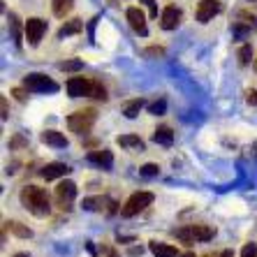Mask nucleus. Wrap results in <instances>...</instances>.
Masks as SVG:
<instances>
[{
    "mask_svg": "<svg viewBox=\"0 0 257 257\" xmlns=\"http://www.w3.org/2000/svg\"><path fill=\"white\" fill-rule=\"evenodd\" d=\"M95 118H97L95 109H81V111H77V114H72L67 118V125H70L72 132H77V135H88Z\"/></svg>",
    "mask_w": 257,
    "mask_h": 257,
    "instance_id": "7ed1b4c3",
    "label": "nucleus"
},
{
    "mask_svg": "<svg viewBox=\"0 0 257 257\" xmlns=\"http://www.w3.org/2000/svg\"><path fill=\"white\" fill-rule=\"evenodd\" d=\"M88 160L95 162V165H100L102 169H111L114 167V156H111V151H90L88 153Z\"/></svg>",
    "mask_w": 257,
    "mask_h": 257,
    "instance_id": "ddd939ff",
    "label": "nucleus"
},
{
    "mask_svg": "<svg viewBox=\"0 0 257 257\" xmlns=\"http://www.w3.org/2000/svg\"><path fill=\"white\" fill-rule=\"evenodd\" d=\"M144 104H146V102H144L142 97H139V100H132V102H127L125 107H123V114H125L127 118H135V116H139V111H142V109H144Z\"/></svg>",
    "mask_w": 257,
    "mask_h": 257,
    "instance_id": "412c9836",
    "label": "nucleus"
},
{
    "mask_svg": "<svg viewBox=\"0 0 257 257\" xmlns=\"http://www.w3.org/2000/svg\"><path fill=\"white\" fill-rule=\"evenodd\" d=\"M90 90H93V81L84 77H72L67 81V93L70 97H84V95H90Z\"/></svg>",
    "mask_w": 257,
    "mask_h": 257,
    "instance_id": "6e6552de",
    "label": "nucleus"
},
{
    "mask_svg": "<svg viewBox=\"0 0 257 257\" xmlns=\"http://www.w3.org/2000/svg\"><path fill=\"white\" fill-rule=\"evenodd\" d=\"M255 70H257V60H255Z\"/></svg>",
    "mask_w": 257,
    "mask_h": 257,
    "instance_id": "58836bf2",
    "label": "nucleus"
},
{
    "mask_svg": "<svg viewBox=\"0 0 257 257\" xmlns=\"http://www.w3.org/2000/svg\"><path fill=\"white\" fill-rule=\"evenodd\" d=\"M241 257H257V245L255 243H245L243 250H241Z\"/></svg>",
    "mask_w": 257,
    "mask_h": 257,
    "instance_id": "cd10ccee",
    "label": "nucleus"
},
{
    "mask_svg": "<svg viewBox=\"0 0 257 257\" xmlns=\"http://www.w3.org/2000/svg\"><path fill=\"white\" fill-rule=\"evenodd\" d=\"M90 95L97 97V100H107V90H104V86H102V84L93 81V90H90Z\"/></svg>",
    "mask_w": 257,
    "mask_h": 257,
    "instance_id": "bb28decb",
    "label": "nucleus"
},
{
    "mask_svg": "<svg viewBox=\"0 0 257 257\" xmlns=\"http://www.w3.org/2000/svg\"><path fill=\"white\" fill-rule=\"evenodd\" d=\"M44 30H47V24H44L42 19H28V21H26V40H28L30 47H37V44H40Z\"/></svg>",
    "mask_w": 257,
    "mask_h": 257,
    "instance_id": "423d86ee",
    "label": "nucleus"
},
{
    "mask_svg": "<svg viewBox=\"0 0 257 257\" xmlns=\"http://www.w3.org/2000/svg\"><path fill=\"white\" fill-rule=\"evenodd\" d=\"M142 3H146V5H149L151 17H158V7H156V3H153V0H142Z\"/></svg>",
    "mask_w": 257,
    "mask_h": 257,
    "instance_id": "7c9ffc66",
    "label": "nucleus"
},
{
    "mask_svg": "<svg viewBox=\"0 0 257 257\" xmlns=\"http://www.w3.org/2000/svg\"><path fill=\"white\" fill-rule=\"evenodd\" d=\"M70 174V167L65 162H49L47 167L42 169V176L47 181H54V179H60V176H67Z\"/></svg>",
    "mask_w": 257,
    "mask_h": 257,
    "instance_id": "f8f14e48",
    "label": "nucleus"
},
{
    "mask_svg": "<svg viewBox=\"0 0 257 257\" xmlns=\"http://www.w3.org/2000/svg\"><path fill=\"white\" fill-rule=\"evenodd\" d=\"M245 100H248V104H250V107H255L257 104V90H248V93H245Z\"/></svg>",
    "mask_w": 257,
    "mask_h": 257,
    "instance_id": "c85d7f7f",
    "label": "nucleus"
},
{
    "mask_svg": "<svg viewBox=\"0 0 257 257\" xmlns=\"http://www.w3.org/2000/svg\"><path fill=\"white\" fill-rule=\"evenodd\" d=\"M218 257H234V250H222Z\"/></svg>",
    "mask_w": 257,
    "mask_h": 257,
    "instance_id": "473e14b6",
    "label": "nucleus"
},
{
    "mask_svg": "<svg viewBox=\"0 0 257 257\" xmlns=\"http://www.w3.org/2000/svg\"><path fill=\"white\" fill-rule=\"evenodd\" d=\"M116 142H118V146H123V149L144 151V142H142L139 137H135V135H123V137H118Z\"/></svg>",
    "mask_w": 257,
    "mask_h": 257,
    "instance_id": "f3484780",
    "label": "nucleus"
},
{
    "mask_svg": "<svg viewBox=\"0 0 257 257\" xmlns=\"http://www.w3.org/2000/svg\"><path fill=\"white\" fill-rule=\"evenodd\" d=\"M72 7H74V0H54V3H51V10H54V14H56V17H60V19L65 17Z\"/></svg>",
    "mask_w": 257,
    "mask_h": 257,
    "instance_id": "aec40b11",
    "label": "nucleus"
},
{
    "mask_svg": "<svg viewBox=\"0 0 257 257\" xmlns=\"http://www.w3.org/2000/svg\"><path fill=\"white\" fill-rule=\"evenodd\" d=\"M220 10H222V5L218 3V0H199V5H197V21H199V24H209L211 19L220 12Z\"/></svg>",
    "mask_w": 257,
    "mask_h": 257,
    "instance_id": "0eeeda50",
    "label": "nucleus"
},
{
    "mask_svg": "<svg viewBox=\"0 0 257 257\" xmlns=\"http://www.w3.org/2000/svg\"><path fill=\"white\" fill-rule=\"evenodd\" d=\"M14 257H28V255H26V252H21V255H14Z\"/></svg>",
    "mask_w": 257,
    "mask_h": 257,
    "instance_id": "e433bc0d",
    "label": "nucleus"
},
{
    "mask_svg": "<svg viewBox=\"0 0 257 257\" xmlns=\"http://www.w3.org/2000/svg\"><path fill=\"white\" fill-rule=\"evenodd\" d=\"M158 174H160V167L153 165V162H149V165H144L142 167V176H146V179H153V176H158Z\"/></svg>",
    "mask_w": 257,
    "mask_h": 257,
    "instance_id": "b1692460",
    "label": "nucleus"
},
{
    "mask_svg": "<svg viewBox=\"0 0 257 257\" xmlns=\"http://www.w3.org/2000/svg\"><path fill=\"white\" fill-rule=\"evenodd\" d=\"M250 60H252V49H250V44H243L239 49V63L241 65H248Z\"/></svg>",
    "mask_w": 257,
    "mask_h": 257,
    "instance_id": "5701e85b",
    "label": "nucleus"
},
{
    "mask_svg": "<svg viewBox=\"0 0 257 257\" xmlns=\"http://www.w3.org/2000/svg\"><path fill=\"white\" fill-rule=\"evenodd\" d=\"M149 248H151V252H153L156 257H176V255H179L174 245H169V243H160V241H151Z\"/></svg>",
    "mask_w": 257,
    "mask_h": 257,
    "instance_id": "2eb2a0df",
    "label": "nucleus"
},
{
    "mask_svg": "<svg viewBox=\"0 0 257 257\" xmlns=\"http://www.w3.org/2000/svg\"><path fill=\"white\" fill-rule=\"evenodd\" d=\"M153 142H156V144H162V146H169V144L174 142V132H172V127L160 125L156 132H153Z\"/></svg>",
    "mask_w": 257,
    "mask_h": 257,
    "instance_id": "dca6fc26",
    "label": "nucleus"
},
{
    "mask_svg": "<svg viewBox=\"0 0 257 257\" xmlns=\"http://www.w3.org/2000/svg\"><path fill=\"white\" fill-rule=\"evenodd\" d=\"M165 54V49H160V47H151V49H146V56H162Z\"/></svg>",
    "mask_w": 257,
    "mask_h": 257,
    "instance_id": "c756f323",
    "label": "nucleus"
},
{
    "mask_svg": "<svg viewBox=\"0 0 257 257\" xmlns=\"http://www.w3.org/2000/svg\"><path fill=\"white\" fill-rule=\"evenodd\" d=\"M81 30H84V24H81L79 19H74V21H67V24L58 30V37H70V35H77V33H81Z\"/></svg>",
    "mask_w": 257,
    "mask_h": 257,
    "instance_id": "6ab92c4d",
    "label": "nucleus"
},
{
    "mask_svg": "<svg viewBox=\"0 0 257 257\" xmlns=\"http://www.w3.org/2000/svg\"><path fill=\"white\" fill-rule=\"evenodd\" d=\"M58 70L63 72H74V70H81V60H65V63H60Z\"/></svg>",
    "mask_w": 257,
    "mask_h": 257,
    "instance_id": "a878e982",
    "label": "nucleus"
},
{
    "mask_svg": "<svg viewBox=\"0 0 257 257\" xmlns=\"http://www.w3.org/2000/svg\"><path fill=\"white\" fill-rule=\"evenodd\" d=\"M176 257H197L195 252H181V255H176Z\"/></svg>",
    "mask_w": 257,
    "mask_h": 257,
    "instance_id": "f704fd0d",
    "label": "nucleus"
},
{
    "mask_svg": "<svg viewBox=\"0 0 257 257\" xmlns=\"http://www.w3.org/2000/svg\"><path fill=\"white\" fill-rule=\"evenodd\" d=\"M3 118H7V102L3 100Z\"/></svg>",
    "mask_w": 257,
    "mask_h": 257,
    "instance_id": "72a5a7b5",
    "label": "nucleus"
},
{
    "mask_svg": "<svg viewBox=\"0 0 257 257\" xmlns=\"http://www.w3.org/2000/svg\"><path fill=\"white\" fill-rule=\"evenodd\" d=\"M181 19H183V14H181V10L179 7H174V5H169V7H165L162 10V17H160V26L165 30H174L176 26L181 24Z\"/></svg>",
    "mask_w": 257,
    "mask_h": 257,
    "instance_id": "1a4fd4ad",
    "label": "nucleus"
},
{
    "mask_svg": "<svg viewBox=\"0 0 257 257\" xmlns=\"http://www.w3.org/2000/svg\"><path fill=\"white\" fill-rule=\"evenodd\" d=\"M151 204H153V192H146V190L135 192V195H132L125 204H123L120 215H123V218H132V215L142 213V211L146 209V206H151Z\"/></svg>",
    "mask_w": 257,
    "mask_h": 257,
    "instance_id": "20e7f679",
    "label": "nucleus"
},
{
    "mask_svg": "<svg viewBox=\"0 0 257 257\" xmlns=\"http://www.w3.org/2000/svg\"><path fill=\"white\" fill-rule=\"evenodd\" d=\"M19 199H21V204H24L33 215H37V218H44V215H49V211H51L47 190H42V188H37V186H26L24 190L19 192Z\"/></svg>",
    "mask_w": 257,
    "mask_h": 257,
    "instance_id": "f257e3e1",
    "label": "nucleus"
},
{
    "mask_svg": "<svg viewBox=\"0 0 257 257\" xmlns=\"http://www.w3.org/2000/svg\"><path fill=\"white\" fill-rule=\"evenodd\" d=\"M215 229H211L209 225H190V227L176 229V239H181L186 245L195 243V241H209L213 239Z\"/></svg>",
    "mask_w": 257,
    "mask_h": 257,
    "instance_id": "f03ea898",
    "label": "nucleus"
},
{
    "mask_svg": "<svg viewBox=\"0 0 257 257\" xmlns=\"http://www.w3.org/2000/svg\"><path fill=\"white\" fill-rule=\"evenodd\" d=\"M109 257H116V252H111V255H109Z\"/></svg>",
    "mask_w": 257,
    "mask_h": 257,
    "instance_id": "4c0bfd02",
    "label": "nucleus"
},
{
    "mask_svg": "<svg viewBox=\"0 0 257 257\" xmlns=\"http://www.w3.org/2000/svg\"><path fill=\"white\" fill-rule=\"evenodd\" d=\"M12 95H17V100H19V102H24V100H26V93H24L21 88H14V90H12Z\"/></svg>",
    "mask_w": 257,
    "mask_h": 257,
    "instance_id": "2f4dec72",
    "label": "nucleus"
},
{
    "mask_svg": "<svg viewBox=\"0 0 257 257\" xmlns=\"http://www.w3.org/2000/svg\"><path fill=\"white\" fill-rule=\"evenodd\" d=\"M40 139H42L47 146H54V149H65V146H67L65 135H63V132H58V130H44Z\"/></svg>",
    "mask_w": 257,
    "mask_h": 257,
    "instance_id": "4468645a",
    "label": "nucleus"
},
{
    "mask_svg": "<svg viewBox=\"0 0 257 257\" xmlns=\"http://www.w3.org/2000/svg\"><path fill=\"white\" fill-rule=\"evenodd\" d=\"M24 86L28 90H33V93H56L58 90V84H56L54 79L44 77V74H37V72L24 77Z\"/></svg>",
    "mask_w": 257,
    "mask_h": 257,
    "instance_id": "39448f33",
    "label": "nucleus"
},
{
    "mask_svg": "<svg viewBox=\"0 0 257 257\" xmlns=\"http://www.w3.org/2000/svg\"><path fill=\"white\" fill-rule=\"evenodd\" d=\"M165 109H167V102L165 100H158V102H151L149 104V114H165Z\"/></svg>",
    "mask_w": 257,
    "mask_h": 257,
    "instance_id": "393cba45",
    "label": "nucleus"
},
{
    "mask_svg": "<svg viewBox=\"0 0 257 257\" xmlns=\"http://www.w3.org/2000/svg\"><path fill=\"white\" fill-rule=\"evenodd\" d=\"M104 204H109L107 197H86L84 202H81V206H84L86 211H100Z\"/></svg>",
    "mask_w": 257,
    "mask_h": 257,
    "instance_id": "4be33fe9",
    "label": "nucleus"
},
{
    "mask_svg": "<svg viewBox=\"0 0 257 257\" xmlns=\"http://www.w3.org/2000/svg\"><path fill=\"white\" fill-rule=\"evenodd\" d=\"M125 17H127V21H130V26L137 30L139 35H146V33H149V28H146V17H144V12L139 10V7H130V10L125 12Z\"/></svg>",
    "mask_w": 257,
    "mask_h": 257,
    "instance_id": "9b49d317",
    "label": "nucleus"
},
{
    "mask_svg": "<svg viewBox=\"0 0 257 257\" xmlns=\"http://www.w3.org/2000/svg\"><path fill=\"white\" fill-rule=\"evenodd\" d=\"M252 151H255V158H257V142L252 144Z\"/></svg>",
    "mask_w": 257,
    "mask_h": 257,
    "instance_id": "c9c22d12",
    "label": "nucleus"
},
{
    "mask_svg": "<svg viewBox=\"0 0 257 257\" xmlns=\"http://www.w3.org/2000/svg\"><path fill=\"white\" fill-rule=\"evenodd\" d=\"M74 197H77V186H74L72 181H63V183H58V188H56V199L60 202L63 209H65Z\"/></svg>",
    "mask_w": 257,
    "mask_h": 257,
    "instance_id": "9d476101",
    "label": "nucleus"
},
{
    "mask_svg": "<svg viewBox=\"0 0 257 257\" xmlns=\"http://www.w3.org/2000/svg\"><path fill=\"white\" fill-rule=\"evenodd\" d=\"M5 227L10 229L12 234H17L19 239H30L33 236V229L30 227H26V225H21V222H17V220H10V222H5Z\"/></svg>",
    "mask_w": 257,
    "mask_h": 257,
    "instance_id": "a211bd4d",
    "label": "nucleus"
}]
</instances>
